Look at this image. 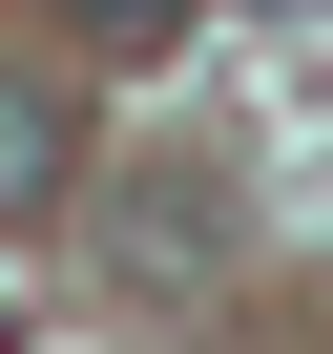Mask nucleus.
<instances>
[{"label": "nucleus", "instance_id": "obj_1", "mask_svg": "<svg viewBox=\"0 0 333 354\" xmlns=\"http://www.w3.org/2000/svg\"><path fill=\"white\" fill-rule=\"evenodd\" d=\"M63 188H84V104H63V84H21V63H0V230H42Z\"/></svg>", "mask_w": 333, "mask_h": 354}, {"label": "nucleus", "instance_id": "obj_2", "mask_svg": "<svg viewBox=\"0 0 333 354\" xmlns=\"http://www.w3.org/2000/svg\"><path fill=\"white\" fill-rule=\"evenodd\" d=\"M125 271H166V292H188V271H229V188H209V167L125 188Z\"/></svg>", "mask_w": 333, "mask_h": 354}, {"label": "nucleus", "instance_id": "obj_3", "mask_svg": "<svg viewBox=\"0 0 333 354\" xmlns=\"http://www.w3.org/2000/svg\"><path fill=\"white\" fill-rule=\"evenodd\" d=\"M63 21H84V42H125V63H146V42H188V21H209V0H63Z\"/></svg>", "mask_w": 333, "mask_h": 354}, {"label": "nucleus", "instance_id": "obj_4", "mask_svg": "<svg viewBox=\"0 0 333 354\" xmlns=\"http://www.w3.org/2000/svg\"><path fill=\"white\" fill-rule=\"evenodd\" d=\"M250 21H333V0H250Z\"/></svg>", "mask_w": 333, "mask_h": 354}]
</instances>
